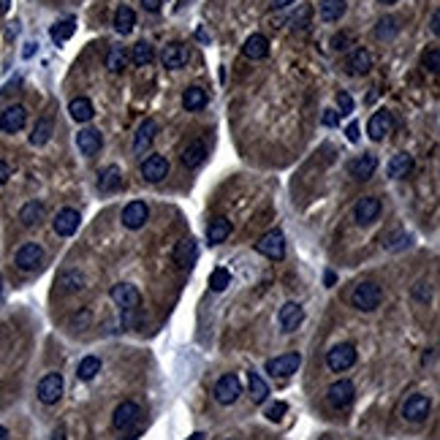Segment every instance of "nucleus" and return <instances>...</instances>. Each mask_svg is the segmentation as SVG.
Wrapping results in <instances>:
<instances>
[{"instance_id": "1", "label": "nucleus", "mask_w": 440, "mask_h": 440, "mask_svg": "<svg viewBox=\"0 0 440 440\" xmlns=\"http://www.w3.org/2000/svg\"><path fill=\"white\" fill-rule=\"evenodd\" d=\"M381 299H383V291H381V286L378 283H359L353 291H351V305L356 307V310H362V313H372L378 305H381Z\"/></svg>"}, {"instance_id": "2", "label": "nucleus", "mask_w": 440, "mask_h": 440, "mask_svg": "<svg viewBox=\"0 0 440 440\" xmlns=\"http://www.w3.org/2000/svg\"><path fill=\"white\" fill-rule=\"evenodd\" d=\"M353 397H356V386L351 383V381H335L329 389H326V402H329V408H335V411H345L351 402H353Z\"/></svg>"}, {"instance_id": "3", "label": "nucleus", "mask_w": 440, "mask_h": 440, "mask_svg": "<svg viewBox=\"0 0 440 440\" xmlns=\"http://www.w3.org/2000/svg\"><path fill=\"white\" fill-rule=\"evenodd\" d=\"M326 365L332 372H345L356 365V348L351 342H340L326 353Z\"/></svg>"}, {"instance_id": "4", "label": "nucleus", "mask_w": 440, "mask_h": 440, "mask_svg": "<svg viewBox=\"0 0 440 440\" xmlns=\"http://www.w3.org/2000/svg\"><path fill=\"white\" fill-rule=\"evenodd\" d=\"M256 250L261 253V256H267L272 261H280L283 256H286V237H283V231H267L258 242H256Z\"/></svg>"}, {"instance_id": "5", "label": "nucleus", "mask_w": 440, "mask_h": 440, "mask_svg": "<svg viewBox=\"0 0 440 440\" xmlns=\"http://www.w3.org/2000/svg\"><path fill=\"white\" fill-rule=\"evenodd\" d=\"M14 264L22 269V272H36V269L44 264V247L36 242H27L17 250L14 256Z\"/></svg>"}, {"instance_id": "6", "label": "nucleus", "mask_w": 440, "mask_h": 440, "mask_svg": "<svg viewBox=\"0 0 440 440\" xmlns=\"http://www.w3.org/2000/svg\"><path fill=\"white\" fill-rule=\"evenodd\" d=\"M60 397H63V375L60 372H47L38 381V399L44 405H54Z\"/></svg>"}, {"instance_id": "7", "label": "nucleus", "mask_w": 440, "mask_h": 440, "mask_svg": "<svg viewBox=\"0 0 440 440\" xmlns=\"http://www.w3.org/2000/svg\"><path fill=\"white\" fill-rule=\"evenodd\" d=\"M240 394H242V383H240V378L234 372L223 375L218 383H215V399H218L220 405H234L240 399Z\"/></svg>"}, {"instance_id": "8", "label": "nucleus", "mask_w": 440, "mask_h": 440, "mask_svg": "<svg viewBox=\"0 0 440 440\" xmlns=\"http://www.w3.org/2000/svg\"><path fill=\"white\" fill-rule=\"evenodd\" d=\"M381 210H383V204H381L378 196H365V198L356 201V207H353V218H356L359 226H369L372 220H378Z\"/></svg>"}, {"instance_id": "9", "label": "nucleus", "mask_w": 440, "mask_h": 440, "mask_svg": "<svg viewBox=\"0 0 440 440\" xmlns=\"http://www.w3.org/2000/svg\"><path fill=\"white\" fill-rule=\"evenodd\" d=\"M302 365V356L299 353H283V356H274L267 362V372L272 378H288L293 375Z\"/></svg>"}, {"instance_id": "10", "label": "nucleus", "mask_w": 440, "mask_h": 440, "mask_svg": "<svg viewBox=\"0 0 440 440\" xmlns=\"http://www.w3.org/2000/svg\"><path fill=\"white\" fill-rule=\"evenodd\" d=\"M391 131H394V117H391V112H386V109L375 112L369 117V122H367V133H369L372 142H383Z\"/></svg>"}, {"instance_id": "11", "label": "nucleus", "mask_w": 440, "mask_h": 440, "mask_svg": "<svg viewBox=\"0 0 440 440\" xmlns=\"http://www.w3.org/2000/svg\"><path fill=\"white\" fill-rule=\"evenodd\" d=\"M147 220H149V207H147L145 201H131V204L122 210V226L131 228V231L145 228Z\"/></svg>"}, {"instance_id": "12", "label": "nucleus", "mask_w": 440, "mask_h": 440, "mask_svg": "<svg viewBox=\"0 0 440 440\" xmlns=\"http://www.w3.org/2000/svg\"><path fill=\"white\" fill-rule=\"evenodd\" d=\"M112 302L122 307V310H136L139 305H142V293L136 286H131V283H117L115 288H112Z\"/></svg>"}, {"instance_id": "13", "label": "nucleus", "mask_w": 440, "mask_h": 440, "mask_svg": "<svg viewBox=\"0 0 440 440\" xmlns=\"http://www.w3.org/2000/svg\"><path fill=\"white\" fill-rule=\"evenodd\" d=\"M24 122H27V109L20 106V103H14V106L3 109V115H0V131L3 133H20L24 128Z\"/></svg>"}, {"instance_id": "14", "label": "nucleus", "mask_w": 440, "mask_h": 440, "mask_svg": "<svg viewBox=\"0 0 440 440\" xmlns=\"http://www.w3.org/2000/svg\"><path fill=\"white\" fill-rule=\"evenodd\" d=\"M430 408H432V402H430L427 394H411L405 399V405H402V416L408 421H424L430 416Z\"/></svg>"}, {"instance_id": "15", "label": "nucleus", "mask_w": 440, "mask_h": 440, "mask_svg": "<svg viewBox=\"0 0 440 440\" xmlns=\"http://www.w3.org/2000/svg\"><path fill=\"white\" fill-rule=\"evenodd\" d=\"M79 220H82L79 212L71 210V207H66V210H60V212L54 215L52 228H54L57 237H71V234H76V228H79Z\"/></svg>"}, {"instance_id": "16", "label": "nucleus", "mask_w": 440, "mask_h": 440, "mask_svg": "<svg viewBox=\"0 0 440 440\" xmlns=\"http://www.w3.org/2000/svg\"><path fill=\"white\" fill-rule=\"evenodd\" d=\"M305 321V310H302V305H296V302H286L283 307H280V313H277V323H280V329L283 332H296V326Z\"/></svg>"}, {"instance_id": "17", "label": "nucleus", "mask_w": 440, "mask_h": 440, "mask_svg": "<svg viewBox=\"0 0 440 440\" xmlns=\"http://www.w3.org/2000/svg\"><path fill=\"white\" fill-rule=\"evenodd\" d=\"M188 60H191V49L185 44H169L161 52L163 68H182V66H188Z\"/></svg>"}, {"instance_id": "18", "label": "nucleus", "mask_w": 440, "mask_h": 440, "mask_svg": "<svg viewBox=\"0 0 440 440\" xmlns=\"http://www.w3.org/2000/svg\"><path fill=\"white\" fill-rule=\"evenodd\" d=\"M139 416H142V408H139L136 402L125 399L122 405H117V411L112 416V424H115L117 430H128V427H133V424L139 421Z\"/></svg>"}, {"instance_id": "19", "label": "nucleus", "mask_w": 440, "mask_h": 440, "mask_svg": "<svg viewBox=\"0 0 440 440\" xmlns=\"http://www.w3.org/2000/svg\"><path fill=\"white\" fill-rule=\"evenodd\" d=\"M375 169H378V158L372 152H362L359 158H353L348 163V174L356 177V179H369L375 174Z\"/></svg>"}, {"instance_id": "20", "label": "nucleus", "mask_w": 440, "mask_h": 440, "mask_svg": "<svg viewBox=\"0 0 440 440\" xmlns=\"http://www.w3.org/2000/svg\"><path fill=\"white\" fill-rule=\"evenodd\" d=\"M198 258V244H196L193 237H185V240H179L177 247H174V264L182 269L193 267V261Z\"/></svg>"}, {"instance_id": "21", "label": "nucleus", "mask_w": 440, "mask_h": 440, "mask_svg": "<svg viewBox=\"0 0 440 440\" xmlns=\"http://www.w3.org/2000/svg\"><path fill=\"white\" fill-rule=\"evenodd\" d=\"M166 174H169V161L163 155H149V158H145L142 177H145L147 182H161Z\"/></svg>"}, {"instance_id": "22", "label": "nucleus", "mask_w": 440, "mask_h": 440, "mask_svg": "<svg viewBox=\"0 0 440 440\" xmlns=\"http://www.w3.org/2000/svg\"><path fill=\"white\" fill-rule=\"evenodd\" d=\"M76 145H79V152H82V155L93 158L96 152H101L103 136H101V131H96V128H85V131L76 133Z\"/></svg>"}, {"instance_id": "23", "label": "nucleus", "mask_w": 440, "mask_h": 440, "mask_svg": "<svg viewBox=\"0 0 440 440\" xmlns=\"http://www.w3.org/2000/svg\"><path fill=\"white\" fill-rule=\"evenodd\" d=\"M155 133H158V122L155 120L142 122L139 131H136V136H133V152H136V155H145L147 149L152 147V142H155Z\"/></svg>"}, {"instance_id": "24", "label": "nucleus", "mask_w": 440, "mask_h": 440, "mask_svg": "<svg viewBox=\"0 0 440 440\" xmlns=\"http://www.w3.org/2000/svg\"><path fill=\"white\" fill-rule=\"evenodd\" d=\"M345 68L348 73H353V76H362L372 68V57H369V52L367 49H353L351 54H348V60H345Z\"/></svg>"}, {"instance_id": "25", "label": "nucleus", "mask_w": 440, "mask_h": 440, "mask_svg": "<svg viewBox=\"0 0 440 440\" xmlns=\"http://www.w3.org/2000/svg\"><path fill=\"white\" fill-rule=\"evenodd\" d=\"M204 158H207V145H204L201 139L188 142L185 149H182V163H185L188 169H198V166L204 163Z\"/></svg>"}, {"instance_id": "26", "label": "nucleus", "mask_w": 440, "mask_h": 440, "mask_svg": "<svg viewBox=\"0 0 440 440\" xmlns=\"http://www.w3.org/2000/svg\"><path fill=\"white\" fill-rule=\"evenodd\" d=\"M242 52L250 57V60H264L269 54V41H267V36H261V33H253L247 41H244V47Z\"/></svg>"}, {"instance_id": "27", "label": "nucleus", "mask_w": 440, "mask_h": 440, "mask_svg": "<svg viewBox=\"0 0 440 440\" xmlns=\"http://www.w3.org/2000/svg\"><path fill=\"white\" fill-rule=\"evenodd\" d=\"M122 185V171L120 166H106L98 177V191L101 193H112Z\"/></svg>"}, {"instance_id": "28", "label": "nucleus", "mask_w": 440, "mask_h": 440, "mask_svg": "<svg viewBox=\"0 0 440 440\" xmlns=\"http://www.w3.org/2000/svg\"><path fill=\"white\" fill-rule=\"evenodd\" d=\"M228 234H231V220L228 218L218 215V218L210 220V226H207V240H210V244H220Z\"/></svg>"}, {"instance_id": "29", "label": "nucleus", "mask_w": 440, "mask_h": 440, "mask_svg": "<svg viewBox=\"0 0 440 440\" xmlns=\"http://www.w3.org/2000/svg\"><path fill=\"white\" fill-rule=\"evenodd\" d=\"M411 169H413V155H408V152H397L394 158L389 161V177H394V179H402V177H408L411 174Z\"/></svg>"}, {"instance_id": "30", "label": "nucleus", "mask_w": 440, "mask_h": 440, "mask_svg": "<svg viewBox=\"0 0 440 440\" xmlns=\"http://www.w3.org/2000/svg\"><path fill=\"white\" fill-rule=\"evenodd\" d=\"M47 215V207L41 201H27L22 210H20V223L22 226H38Z\"/></svg>"}, {"instance_id": "31", "label": "nucleus", "mask_w": 440, "mask_h": 440, "mask_svg": "<svg viewBox=\"0 0 440 440\" xmlns=\"http://www.w3.org/2000/svg\"><path fill=\"white\" fill-rule=\"evenodd\" d=\"M68 112H71V117L76 122H90L93 120V115H96V109H93V101L90 98H73L71 103H68Z\"/></svg>"}, {"instance_id": "32", "label": "nucleus", "mask_w": 440, "mask_h": 440, "mask_svg": "<svg viewBox=\"0 0 440 440\" xmlns=\"http://www.w3.org/2000/svg\"><path fill=\"white\" fill-rule=\"evenodd\" d=\"M318 14L323 22H337L345 14V0H321L318 3Z\"/></svg>"}, {"instance_id": "33", "label": "nucleus", "mask_w": 440, "mask_h": 440, "mask_svg": "<svg viewBox=\"0 0 440 440\" xmlns=\"http://www.w3.org/2000/svg\"><path fill=\"white\" fill-rule=\"evenodd\" d=\"M52 131H54V122H52V117H41V120L36 122L33 133H30V145L44 147L49 139H52Z\"/></svg>"}, {"instance_id": "34", "label": "nucleus", "mask_w": 440, "mask_h": 440, "mask_svg": "<svg viewBox=\"0 0 440 440\" xmlns=\"http://www.w3.org/2000/svg\"><path fill=\"white\" fill-rule=\"evenodd\" d=\"M182 106H185L188 112L204 109V106H207V90H204V87H188V90L182 93Z\"/></svg>"}, {"instance_id": "35", "label": "nucleus", "mask_w": 440, "mask_h": 440, "mask_svg": "<svg viewBox=\"0 0 440 440\" xmlns=\"http://www.w3.org/2000/svg\"><path fill=\"white\" fill-rule=\"evenodd\" d=\"M133 24H136V14H133V8L120 6V8L115 11V30L122 33V36H128V33L133 30Z\"/></svg>"}, {"instance_id": "36", "label": "nucleus", "mask_w": 440, "mask_h": 440, "mask_svg": "<svg viewBox=\"0 0 440 440\" xmlns=\"http://www.w3.org/2000/svg\"><path fill=\"white\" fill-rule=\"evenodd\" d=\"M247 386H250V397H253V402H264L269 397V386L267 381L253 369V372H247Z\"/></svg>"}, {"instance_id": "37", "label": "nucleus", "mask_w": 440, "mask_h": 440, "mask_svg": "<svg viewBox=\"0 0 440 440\" xmlns=\"http://www.w3.org/2000/svg\"><path fill=\"white\" fill-rule=\"evenodd\" d=\"M131 60H133L136 66H149V63L155 60V47H152L149 41L133 44V47H131Z\"/></svg>"}, {"instance_id": "38", "label": "nucleus", "mask_w": 440, "mask_h": 440, "mask_svg": "<svg viewBox=\"0 0 440 440\" xmlns=\"http://www.w3.org/2000/svg\"><path fill=\"white\" fill-rule=\"evenodd\" d=\"M73 30H76V22L68 17V20H60V22L52 24L49 36H52V41H54V44H63V41H68V38H71Z\"/></svg>"}, {"instance_id": "39", "label": "nucleus", "mask_w": 440, "mask_h": 440, "mask_svg": "<svg viewBox=\"0 0 440 440\" xmlns=\"http://www.w3.org/2000/svg\"><path fill=\"white\" fill-rule=\"evenodd\" d=\"M98 372H101V359L98 356H85L79 367H76V378L79 381H93Z\"/></svg>"}, {"instance_id": "40", "label": "nucleus", "mask_w": 440, "mask_h": 440, "mask_svg": "<svg viewBox=\"0 0 440 440\" xmlns=\"http://www.w3.org/2000/svg\"><path fill=\"white\" fill-rule=\"evenodd\" d=\"M60 286H63V291H68V293H73V291H82L85 288V274L82 272H63L60 274Z\"/></svg>"}, {"instance_id": "41", "label": "nucleus", "mask_w": 440, "mask_h": 440, "mask_svg": "<svg viewBox=\"0 0 440 440\" xmlns=\"http://www.w3.org/2000/svg\"><path fill=\"white\" fill-rule=\"evenodd\" d=\"M106 66H109V71H112V73L125 71V66H128V54H125V49H122V47H112V49H109Z\"/></svg>"}, {"instance_id": "42", "label": "nucleus", "mask_w": 440, "mask_h": 440, "mask_svg": "<svg viewBox=\"0 0 440 440\" xmlns=\"http://www.w3.org/2000/svg\"><path fill=\"white\" fill-rule=\"evenodd\" d=\"M397 33H399V22H397L394 17H383L381 22L375 24V36H378V38H383V41L394 38Z\"/></svg>"}, {"instance_id": "43", "label": "nucleus", "mask_w": 440, "mask_h": 440, "mask_svg": "<svg viewBox=\"0 0 440 440\" xmlns=\"http://www.w3.org/2000/svg\"><path fill=\"white\" fill-rule=\"evenodd\" d=\"M226 286H231V272L228 269H215L212 274H210V288L215 293H220V291H226Z\"/></svg>"}, {"instance_id": "44", "label": "nucleus", "mask_w": 440, "mask_h": 440, "mask_svg": "<svg viewBox=\"0 0 440 440\" xmlns=\"http://www.w3.org/2000/svg\"><path fill=\"white\" fill-rule=\"evenodd\" d=\"M411 242V237L405 234V231H394V234H386L383 237V247H389V250H399L402 244Z\"/></svg>"}, {"instance_id": "45", "label": "nucleus", "mask_w": 440, "mask_h": 440, "mask_svg": "<svg viewBox=\"0 0 440 440\" xmlns=\"http://www.w3.org/2000/svg\"><path fill=\"white\" fill-rule=\"evenodd\" d=\"M310 14H313V8H310V6H299V14H293L291 17L293 30H296V27H299V30H305L307 22H310Z\"/></svg>"}, {"instance_id": "46", "label": "nucleus", "mask_w": 440, "mask_h": 440, "mask_svg": "<svg viewBox=\"0 0 440 440\" xmlns=\"http://www.w3.org/2000/svg\"><path fill=\"white\" fill-rule=\"evenodd\" d=\"M424 66H427V71L438 73V68H440V49L438 47H432L427 54H424Z\"/></svg>"}, {"instance_id": "47", "label": "nucleus", "mask_w": 440, "mask_h": 440, "mask_svg": "<svg viewBox=\"0 0 440 440\" xmlns=\"http://www.w3.org/2000/svg\"><path fill=\"white\" fill-rule=\"evenodd\" d=\"M286 411H288V405H286V402H274V405H269L267 408V418L269 421H280Z\"/></svg>"}, {"instance_id": "48", "label": "nucleus", "mask_w": 440, "mask_h": 440, "mask_svg": "<svg viewBox=\"0 0 440 440\" xmlns=\"http://www.w3.org/2000/svg\"><path fill=\"white\" fill-rule=\"evenodd\" d=\"M337 106H340V115H351L353 112V98L348 93H337Z\"/></svg>"}, {"instance_id": "49", "label": "nucleus", "mask_w": 440, "mask_h": 440, "mask_svg": "<svg viewBox=\"0 0 440 440\" xmlns=\"http://www.w3.org/2000/svg\"><path fill=\"white\" fill-rule=\"evenodd\" d=\"M321 122H323L326 128L337 125V122H340V112H335V109H323V115H321Z\"/></svg>"}, {"instance_id": "50", "label": "nucleus", "mask_w": 440, "mask_h": 440, "mask_svg": "<svg viewBox=\"0 0 440 440\" xmlns=\"http://www.w3.org/2000/svg\"><path fill=\"white\" fill-rule=\"evenodd\" d=\"M348 44H351V36H348V33H340V36L332 38V47L335 49H348Z\"/></svg>"}, {"instance_id": "51", "label": "nucleus", "mask_w": 440, "mask_h": 440, "mask_svg": "<svg viewBox=\"0 0 440 440\" xmlns=\"http://www.w3.org/2000/svg\"><path fill=\"white\" fill-rule=\"evenodd\" d=\"M142 6H145L147 11H152V14H155V11H161L163 0H142Z\"/></svg>"}, {"instance_id": "52", "label": "nucleus", "mask_w": 440, "mask_h": 440, "mask_svg": "<svg viewBox=\"0 0 440 440\" xmlns=\"http://www.w3.org/2000/svg\"><path fill=\"white\" fill-rule=\"evenodd\" d=\"M345 133H348L351 142H359V125H356V122H351V125L345 128Z\"/></svg>"}, {"instance_id": "53", "label": "nucleus", "mask_w": 440, "mask_h": 440, "mask_svg": "<svg viewBox=\"0 0 440 440\" xmlns=\"http://www.w3.org/2000/svg\"><path fill=\"white\" fill-rule=\"evenodd\" d=\"M8 177H11V166H8L6 161H0V185H3Z\"/></svg>"}, {"instance_id": "54", "label": "nucleus", "mask_w": 440, "mask_h": 440, "mask_svg": "<svg viewBox=\"0 0 440 440\" xmlns=\"http://www.w3.org/2000/svg\"><path fill=\"white\" fill-rule=\"evenodd\" d=\"M416 296H418V299H430V283H418Z\"/></svg>"}, {"instance_id": "55", "label": "nucleus", "mask_w": 440, "mask_h": 440, "mask_svg": "<svg viewBox=\"0 0 440 440\" xmlns=\"http://www.w3.org/2000/svg\"><path fill=\"white\" fill-rule=\"evenodd\" d=\"M291 3H296V0H272L274 8H286V6H291Z\"/></svg>"}, {"instance_id": "56", "label": "nucleus", "mask_w": 440, "mask_h": 440, "mask_svg": "<svg viewBox=\"0 0 440 440\" xmlns=\"http://www.w3.org/2000/svg\"><path fill=\"white\" fill-rule=\"evenodd\" d=\"M430 27H432V33H435V36H438V30H440V24H438V11H435V14H432V22H430Z\"/></svg>"}, {"instance_id": "57", "label": "nucleus", "mask_w": 440, "mask_h": 440, "mask_svg": "<svg viewBox=\"0 0 440 440\" xmlns=\"http://www.w3.org/2000/svg\"><path fill=\"white\" fill-rule=\"evenodd\" d=\"M0 440H8V430L6 427H0Z\"/></svg>"}, {"instance_id": "58", "label": "nucleus", "mask_w": 440, "mask_h": 440, "mask_svg": "<svg viewBox=\"0 0 440 440\" xmlns=\"http://www.w3.org/2000/svg\"><path fill=\"white\" fill-rule=\"evenodd\" d=\"M188 440H204V432H193V435H191Z\"/></svg>"}, {"instance_id": "59", "label": "nucleus", "mask_w": 440, "mask_h": 440, "mask_svg": "<svg viewBox=\"0 0 440 440\" xmlns=\"http://www.w3.org/2000/svg\"><path fill=\"white\" fill-rule=\"evenodd\" d=\"M381 3H383V6H391V3H397V0H381Z\"/></svg>"}, {"instance_id": "60", "label": "nucleus", "mask_w": 440, "mask_h": 440, "mask_svg": "<svg viewBox=\"0 0 440 440\" xmlns=\"http://www.w3.org/2000/svg\"><path fill=\"white\" fill-rule=\"evenodd\" d=\"M0 291H3V277H0Z\"/></svg>"}]
</instances>
